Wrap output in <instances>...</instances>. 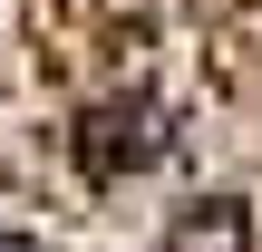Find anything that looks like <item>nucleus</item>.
I'll return each mask as SVG.
<instances>
[{"instance_id":"obj_1","label":"nucleus","mask_w":262,"mask_h":252,"mask_svg":"<svg viewBox=\"0 0 262 252\" xmlns=\"http://www.w3.org/2000/svg\"><path fill=\"white\" fill-rule=\"evenodd\" d=\"M214 0H0V136L39 185L107 204L224 97Z\"/></svg>"}]
</instances>
